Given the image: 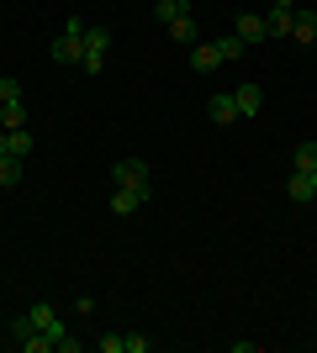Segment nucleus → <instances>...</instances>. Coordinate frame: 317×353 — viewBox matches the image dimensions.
<instances>
[{
    "label": "nucleus",
    "mask_w": 317,
    "mask_h": 353,
    "mask_svg": "<svg viewBox=\"0 0 317 353\" xmlns=\"http://www.w3.org/2000/svg\"><path fill=\"white\" fill-rule=\"evenodd\" d=\"M169 37H175V43H196L201 32H196V21H191V16H180V21H169Z\"/></svg>",
    "instance_id": "17"
},
{
    "label": "nucleus",
    "mask_w": 317,
    "mask_h": 353,
    "mask_svg": "<svg viewBox=\"0 0 317 353\" xmlns=\"http://www.w3.org/2000/svg\"><path fill=\"white\" fill-rule=\"evenodd\" d=\"M0 101H21V79L6 74V79H0Z\"/></svg>",
    "instance_id": "20"
},
{
    "label": "nucleus",
    "mask_w": 317,
    "mask_h": 353,
    "mask_svg": "<svg viewBox=\"0 0 317 353\" xmlns=\"http://www.w3.org/2000/svg\"><path fill=\"white\" fill-rule=\"evenodd\" d=\"M206 117H211V127H238V105H233V95H211Z\"/></svg>",
    "instance_id": "7"
},
{
    "label": "nucleus",
    "mask_w": 317,
    "mask_h": 353,
    "mask_svg": "<svg viewBox=\"0 0 317 353\" xmlns=\"http://www.w3.org/2000/svg\"><path fill=\"white\" fill-rule=\"evenodd\" d=\"M312 190H317V169H312Z\"/></svg>",
    "instance_id": "23"
},
{
    "label": "nucleus",
    "mask_w": 317,
    "mask_h": 353,
    "mask_svg": "<svg viewBox=\"0 0 317 353\" xmlns=\"http://www.w3.org/2000/svg\"><path fill=\"white\" fill-rule=\"evenodd\" d=\"M21 169H27V159H16V153H0V185L11 190L16 179H21Z\"/></svg>",
    "instance_id": "15"
},
{
    "label": "nucleus",
    "mask_w": 317,
    "mask_h": 353,
    "mask_svg": "<svg viewBox=\"0 0 317 353\" xmlns=\"http://www.w3.org/2000/svg\"><path fill=\"white\" fill-rule=\"evenodd\" d=\"M291 169H302V174H312L317 169V143L307 137V143H296V153H291Z\"/></svg>",
    "instance_id": "13"
},
{
    "label": "nucleus",
    "mask_w": 317,
    "mask_h": 353,
    "mask_svg": "<svg viewBox=\"0 0 317 353\" xmlns=\"http://www.w3.org/2000/svg\"><path fill=\"white\" fill-rule=\"evenodd\" d=\"M106 48H111V32H106V27H90V32H85V59H79V69H85V74H101Z\"/></svg>",
    "instance_id": "1"
},
{
    "label": "nucleus",
    "mask_w": 317,
    "mask_h": 353,
    "mask_svg": "<svg viewBox=\"0 0 317 353\" xmlns=\"http://www.w3.org/2000/svg\"><path fill=\"white\" fill-rule=\"evenodd\" d=\"M6 148H11L16 159H32V132H27V127H16V132H11V143H6Z\"/></svg>",
    "instance_id": "18"
},
{
    "label": "nucleus",
    "mask_w": 317,
    "mask_h": 353,
    "mask_svg": "<svg viewBox=\"0 0 317 353\" xmlns=\"http://www.w3.org/2000/svg\"><path fill=\"white\" fill-rule=\"evenodd\" d=\"M243 48H249V43H243L238 32H227V37H217V53H222V63H233V59L243 53Z\"/></svg>",
    "instance_id": "16"
},
{
    "label": "nucleus",
    "mask_w": 317,
    "mask_h": 353,
    "mask_svg": "<svg viewBox=\"0 0 317 353\" xmlns=\"http://www.w3.org/2000/svg\"><path fill=\"white\" fill-rule=\"evenodd\" d=\"M0 127H6V132L27 127V105H21V101H0Z\"/></svg>",
    "instance_id": "12"
},
{
    "label": "nucleus",
    "mask_w": 317,
    "mask_h": 353,
    "mask_svg": "<svg viewBox=\"0 0 317 353\" xmlns=\"http://www.w3.org/2000/svg\"><path fill=\"white\" fill-rule=\"evenodd\" d=\"M127 353H148V338H143V332H127Z\"/></svg>",
    "instance_id": "21"
},
{
    "label": "nucleus",
    "mask_w": 317,
    "mask_h": 353,
    "mask_svg": "<svg viewBox=\"0 0 317 353\" xmlns=\"http://www.w3.org/2000/svg\"><path fill=\"white\" fill-rule=\"evenodd\" d=\"M233 105H238V121L259 117V111H265V90H259V85H238V90H233Z\"/></svg>",
    "instance_id": "6"
},
{
    "label": "nucleus",
    "mask_w": 317,
    "mask_h": 353,
    "mask_svg": "<svg viewBox=\"0 0 317 353\" xmlns=\"http://www.w3.org/2000/svg\"><path fill=\"white\" fill-rule=\"evenodd\" d=\"M153 16H159V21H180V16H191V0H159V6H153Z\"/></svg>",
    "instance_id": "14"
},
{
    "label": "nucleus",
    "mask_w": 317,
    "mask_h": 353,
    "mask_svg": "<svg viewBox=\"0 0 317 353\" xmlns=\"http://www.w3.org/2000/svg\"><path fill=\"white\" fill-rule=\"evenodd\" d=\"M95 348H101V353H127V332H122V338H117V332H106Z\"/></svg>",
    "instance_id": "19"
},
{
    "label": "nucleus",
    "mask_w": 317,
    "mask_h": 353,
    "mask_svg": "<svg viewBox=\"0 0 317 353\" xmlns=\"http://www.w3.org/2000/svg\"><path fill=\"white\" fill-rule=\"evenodd\" d=\"M111 185H127V190H148V163H143V159H117V169H111Z\"/></svg>",
    "instance_id": "3"
},
{
    "label": "nucleus",
    "mask_w": 317,
    "mask_h": 353,
    "mask_svg": "<svg viewBox=\"0 0 317 353\" xmlns=\"http://www.w3.org/2000/svg\"><path fill=\"white\" fill-rule=\"evenodd\" d=\"M286 195L296 201V206H307V201H317V190H312V174H302V169H291V179H286Z\"/></svg>",
    "instance_id": "9"
},
{
    "label": "nucleus",
    "mask_w": 317,
    "mask_h": 353,
    "mask_svg": "<svg viewBox=\"0 0 317 353\" xmlns=\"http://www.w3.org/2000/svg\"><path fill=\"white\" fill-rule=\"evenodd\" d=\"M6 143H11V132H0V153H11V148H6Z\"/></svg>",
    "instance_id": "22"
},
{
    "label": "nucleus",
    "mask_w": 317,
    "mask_h": 353,
    "mask_svg": "<svg viewBox=\"0 0 317 353\" xmlns=\"http://www.w3.org/2000/svg\"><path fill=\"white\" fill-rule=\"evenodd\" d=\"M148 206V190H127V185H111V211L117 216H133V211Z\"/></svg>",
    "instance_id": "5"
},
{
    "label": "nucleus",
    "mask_w": 317,
    "mask_h": 353,
    "mask_svg": "<svg viewBox=\"0 0 317 353\" xmlns=\"http://www.w3.org/2000/svg\"><path fill=\"white\" fill-rule=\"evenodd\" d=\"M233 32H238L243 43H265V37H270V32H265V16H254V11H243Z\"/></svg>",
    "instance_id": "11"
},
{
    "label": "nucleus",
    "mask_w": 317,
    "mask_h": 353,
    "mask_svg": "<svg viewBox=\"0 0 317 353\" xmlns=\"http://www.w3.org/2000/svg\"><path fill=\"white\" fill-rule=\"evenodd\" d=\"M48 53H53V63H79V59H85V37H75V32H59Z\"/></svg>",
    "instance_id": "4"
},
{
    "label": "nucleus",
    "mask_w": 317,
    "mask_h": 353,
    "mask_svg": "<svg viewBox=\"0 0 317 353\" xmlns=\"http://www.w3.org/2000/svg\"><path fill=\"white\" fill-rule=\"evenodd\" d=\"M291 43H302V48L317 43V11H296L291 16Z\"/></svg>",
    "instance_id": "8"
},
{
    "label": "nucleus",
    "mask_w": 317,
    "mask_h": 353,
    "mask_svg": "<svg viewBox=\"0 0 317 353\" xmlns=\"http://www.w3.org/2000/svg\"><path fill=\"white\" fill-rule=\"evenodd\" d=\"M217 63H222V53H217V43H196V48H191V69H196V74H211V69H217Z\"/></svg>",
    "instance_id": "10"
},
{
    "label": "nucleus",
    "mask_w": 317,
    "mask_h": 353,
    "mask_svg": "<svg viewBox=\"0 0 317 353\" xmlns=\"http://www.w3.org/2000/svg\"><path fill=\"white\" fill-rule=\"evenodd\" d=\"M11 332H16V348H27V353H48L53 348V338H48L43 327H32V316H16Z\"/></svg>",
    "instance_id": "2"
}]
</instances>
